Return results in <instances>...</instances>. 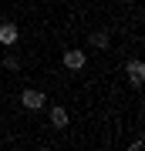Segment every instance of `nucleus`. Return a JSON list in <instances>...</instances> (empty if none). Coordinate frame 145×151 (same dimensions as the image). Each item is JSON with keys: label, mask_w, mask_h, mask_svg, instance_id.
Segmentation results:
<instances>
[{"label": "nucleus", "mask_w": 145, "mask_h": 151, "mask_svg": "<svg viewBox=\"0 0 145 151\" xmlns=\"http://www.w3.org/2000/svg\"><path fill=\"white\" fill-rule=\"evenodd\" d=\"M61 60H64V67L68 70H81V67H85V50H78V47H68L64 50V57H61Z\"/></svg>", "instance_id": "1"}, {"label": "nucleus", "mask_w": 145, "mask_h": 151, "mask_svg": "<svg viewBox=\"0 0 145 151\" xmlns=\"http://www.w3.org/2000/svg\"><path fill=\"white\" fill-rule=\"evenodd\" d=\"M17 37H20V30H17V24H0V44H7V47H14L17 44Z\"/></svg>", "instance_id": "4"}, {"label": "nucleus", "mask_w": 145, "mask_h": 151, "mask_svg": "<svg viewBox=\"0 0 145 151\" xmlns=\"http://www.w3.org/2000/svg\"><path fill=\"white\" fill-rule=\"evenodd\" d=\"M51 124L54 128H68V111L64 108H51Z\"/></svg>", "instance_id": "5"}, {"label": "nucleus", "mask_w": 145, "mask_h": 151, "mask_svg": "<svg viewBox=\"0 0 145 151\" xmlns=\"http://www.w3.org/2000/svg\"><path fill=\"white\" fill-rule=\"evenodd\" d=\"M125 74H128L132 84H142V81H145V64H142L138 57H132L128 64H125Z\"/></svg>", "instance_id": "3"}, {"label": "nucleus", "mask_w": 145, "mask_h": 151, "mask_svg": "<svg viewBox=\"0 0 145 151\" xmlns=\"http://www.w3.org/2000/svg\"><path fill=\"white\" fill-rule=\"evenodd\" d=\"M44 101H47V97H44L41 91H34V87H31V91H24V94H20V104H24L27 111H41V108H44Z\"/></svg>", "instance_id": "2"}, {"label": "nucleus", "mask_w": 145, "mask_h": 151, "mask_svg": "<svg viewBox=\"0 0 145 151\" xmlns=\"http://www.w3.org/2000/svg\"><path fill=\"white\" fill-rule=\"evenodd\" d=\"M91 44H95V47H101V50H105V47H108V34H105V30L91 34Z\"/></svg>", "instance_id": "6"}]
</instances>
